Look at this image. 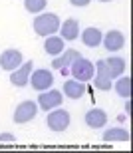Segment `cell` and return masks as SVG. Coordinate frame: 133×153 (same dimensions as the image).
I'll use <instances>...</instances> for the list:
<instances>
[{
	"instance_id": "obj_1",
	"label": "cell",
	"mask_w": 133,
	"mask_h": 153,
	"mask_svg": "<svg viewBox=\"0 0 133 153\" xmlns=\"http://www.w3.org/2000/svg\"><path fill=\"white\" fill-rule=\"evenodd\" d=\"M60 30V18L52 12H40L34 18V32L38 36H54Z\"/></svg>"
},
{
	"instance_id": "obj_2",
	"label": "cell",
	"mask_w": 133,
	"mask_h": 153,
	"mask_svg": "<svg viewBox=\"0 0 133 153\" xmlns=\"http://www.w3.org/2000/svg\"><path fill=\"white\" fill-rule=\"evenodd\" d=\"M93 74H95V64L89 62L87 58H78L74 64H72V76H74V79H78V82H89V79L93 78Z\"/></svg>"
},
{
	"instance_id": "obj_3",
	"label": "cell",
	"mask_w": 133,
	"mask_h": 153,
	"mask_svg": "<svg viewBox=\"0 0 133 153\" xmlns=\"http://www.w3.org/2000/svg\"><path fill=\"white\" fill-rule=\"evenodd\" d=\"M48 127H50L52 131H56V133L66 131L69 127V114L62 108V105L50 109V114H48Z\"/></svg>"
},
{
	"instance_id": "obj_4",
	"label": "cell",
	"mask_w": 133,
	"mask_h": 153,
	"mask_svg": "<svg viewBox=\"0 0 133 153\" xmlns=\"http://www.w3.org/2000/svg\"><path fill=\"white\" fill-rule=\"evenodd\" d=\"M36 114H38V103L32 102V100H26V102L16 105L12 119H14V123H28L36 117Z\"/></svg>"
},
{
	"instance_id": "obj_5",
	"label": "cell",
	"mask_w": 133,
	"mask_h": 153,
	"mask_svg": "<svg viewBox=\"0 0 133 153\" xmlns=\"http://www.w3.org/2000/svg\"><path fill=\"white\" fill-rule=\"evenodd\" d=\"M32 88H34L36 91H46V90H50L52 88V84H54V76H52V72L50 70H36V72H32L30 74V82H28Z\"/></svg>"
},
{
	"instance_id": "obj_6",
	"label": "cell",
	"mask_w": 133,
	"mask_h": 153,
	"mask_svg": "<svg viewBox=\"0 0 133 153\" xmlns=\"http://www.w3.org/2000/svg\"><path fill=\"white\" fill-rule=\"evenodd\" d=\"M62 102H64V96H62V91H58V90H46L38 96V108H42L44 111L60 108Z\"/></svg>"
},
{
	"instance_id": "obj_7",
	"label": "cell",
	"mask_w": 133,
	"mask_h": 153,
	"mask_svg": "<svg viewBox=\"0 0 133 153\" xmlns=\"http://www.w3.org/2000/svg\"><path fill=\"white\" fill-rule=\"evenodd\" d=\"M22 66V52L20 50H14V48H10V50L2 52V56H0V68L6 70V72H14L16 68H20Z\"/></svg>"
},
{
	"instance_id": "obj_8",
	"label": "cell",
	"mask_w": 133,
	"mask_h": 153,
	"mask_svg": "<svg viewBox=\"0 0 133 153\" xmlns=\"http://www.w3.org/2000/svg\"><path fill=\"white\" fill-rule=\"evenodd\" d=\"M30 74H32V62H22L20 68H16L14 72H10V84L16 88H24L30 82Z\"/></svg>"
},
{
	"instance_id": "obj_9",
	"label": "cell",
	"mask_w": 133,
	"mask_h": 153,
	"mask_svg": "<svg viewBox=\"0 0 133 153\" xmlns=\"http://www.w3.org/2000/svg\"><path fill=\"white\" fill-rule=\"evenodd\" d=\"M93 85L101 91H107L111 88V78L107 74V70H105V64L103 60H98L95 64V78H93Z\"/></svg>"
},
{
	"instance_id": "obj_10",
	"label": "cell",
	"mask_w": 133,
	"mask_h": 153,
	"mask_svg": "<svg viewBox=\"0 0 133 153\" xmlns=\"http://www.w3.org/2000/svg\"><path fill=\"white\" fill-rule=\"evenodd\" d=\"M101 42H103L105 50L117 52V50H121L123 46H125V36H123L119 30H111V32H107V34L101 38Z\"/></svg>"
},
{
	"instance_id": "obj_11",
	"label": "cell",
	"mask_w": 133,
	"mask_h": 153,
	"mask_svg": "<svg viewBox=\"0 0 133 153\" xmlns=\"http://www.w3.org/2000/svg\"><path fill=\"white\" fill-rule=\"evenodd\" d=\"M83 119H86V125L92 127V129H99V127H103V125L107 123V115H105L103 109H99V108L89 109Z\"/></svg>"
},
{
	"instance_id": "obj_12",
	"label": "cell",
	"mask_w": 133,
	"mask_h": 153,
	"mask_svg": "<svg viewBox=\"0 0 133 153\" xmlns=\"http://www.w3.org/2000/svg\"><path fill=\"white\" fill-rule=\"evenodd\" d=\"M80 58V52L78 50H72V48H68V50H64L60 56H56L54 58V62H52V66L56 70H64V68H68V66H72V64L75 62Z\"/></svg>"
},
{
	"instance_id": "obj_13",
	"label": "cell",
	"mask_w": 133,
	"mask_h": 153,
	"mask_svg": "<svg viewBox=\"0 0 133 153\" xmlns=\"http://www.w3.org/2000/svg\"><path fill=\"white\" fill-rule=\"evenodd\" d=\"M86 94V84L78 79H66L64 82V96L69 100H80Z\"/></svg>"
},
{
	"instance_id": "obj_14",
	"label": "cell",
	"mask_w": 133,
	"mask_h": 153,
	"mask_svg": "<svg viewBox=\"0 0 133 153\" xmlns=\"http://www.w3.org/2000/svg\"><path fill=\"white\" fill-rule=\"evenodd\" d=\"M60 38L66 40V42H72V40L78 38V34H80V22L78 20H74V18H68L64 24H62V28H60Z\"/></svg>"
},
{
	"instance_id": "obj_15",
	"label": "cell",
	"mask_w": 133,
	"mask_h": 153,
	"mask_svg": "<svg viewBox=\"0 0 133 153\" xmlns=\"http://www.w3.org/2000/svg\"><path fill=\"white\" fill-rule=\"evenodd\" d=\"M44 50H46V54H50L54 58L60 56L66 50V40H62L60 36H48L46 42H44Z\"/></svg>"
},
{
	"instance_id": "obj_16",
	"label": "cell",
	"mask_w": 133,
	"mask_h": 153,
	"mask_svg": "<svg viewBox=\"0 0 133 153\" xmlns=\"http://www.w3.org/2000/svg\"><path fill=\"white\" fill-rule=\"evenodd\" d=\"M103 64H105V70H107V74H109L111 79L119 78V76L125 72V60H123V58L113 56V58H109V60H103Z\"/></svg>"
},
{
	"instance_id": "obj_17",
	"label": "cell",
	"mask_w": 133,
	"mask_h": 153,
	"mask_svg": "<svg viewBox=\"0 0 133 153\" xmlns=\"http://www.w3.org/2000/svg\"><path fill=\"white\" fill-rule=\"evenodd\" d=\"M101 30L99 28H93V26H89V28H86L83 32H81V42L87 46V48H98L99 44H101Z\"/></svg>"
},
{
	"instance_id": "obj_18",
	"label": "cell",
	"mask_w": 133,
	"mask_h": 153,
	"mask_svg": "<svg viewBox=\"0 0 133 153\" xmlns=\"http://www.w3.org/2000/svg\"><path fill=\"white\" fill-rule=\"evenodd\" d=\"M103 141H129V131L123 127H111L103 133Z\"/></svg>"
},
{
	"instance_id": "obj_19",
	"label": "cell",
	"mask_w": 133,
	"mask_h": 153,
	"mask_svg": "<svg viewBox=\"0 0 133 153\" xmlns=\"http://www.w3.org/2000/svg\"><path fill=\"white\" fill-rule=\"evenodd\" d=\"M115 90H117V94H119L121 97L129 100V97H131V78L121 74L119 79H117V84H115Z\"/></svg>"
},
{
	"instance_id": "obj_20",
	"label": "cell",
	"mask_w": 133,
	"mask_h": 153,
	"mask_svg": "<svg viewBox=\"0 0 133 153\" xmlns=\"http://www.w3.org/2000/svg\"><path fill=\"white\" fill-rule=\"evenodd\" d=\"M48 0H24V8L30 12V14H40L44 12Z\"/></svg>"
},
{
	"instance_id": "obj_21",
	"label": "cell",
	"mask_w": 133,
	"mask_h": 153,
	"mask_svg": "<svg viewBox=\"0 0 133 153\" xmlns=\"http://www.w3.org/2000/svg\"><path fill=\"white\" fill-rule=\"evenodd\" d=\"M72 2V6H78V8H83V6H87L92 0H69Z\"/></svg>"
},
{
	"instance_id": "obj_22",
	"label": "cell",
	"mask_w": 133,
	"mask_h": 153,
	"mask_svg": "<svg viewBox=\"0 0 133 153\" xmlns=\"http://www.w3.org/2000/svg\"><path fill=\"white\" fill-rule=\"evenodd\" d=\"M0 141H16V137L12 133H0Z\"/></svg>"
},
{
	"instance_id": "obj_23",
	"label": "cell",
	"mask_w": 133,
	"mask_h": 153,
	"mask_svg": "<svg viewBox=\"0 0 133 153\" xmlns=\"http://www.w3.org/2000/svg\"><path fill=\"white\" fill-rule=\"evenodd\" d=\"M125 114H131V102H129V100H127V103H125Z\"/></svg>"
},
{
	"instance_id": "obj_24",
	"label": "cell",
	"mask_w": 133,
	"mask_h": 153,
	"mask_svg": "<svg viewBox=\"0 0 133 153\" xmlns=\"http://www.w3.org/2000/svg\"><path fill=\"white\" fill-rule=\"evenodd\" d=\"M99 2H111V0H99Z\"/></svg>"
}]
</instances>
